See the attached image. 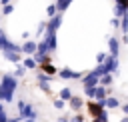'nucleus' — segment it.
Here are the masks:
<instances>
[{
    "label": "nucleus",
    "mask_w": 128,
    "mask_h": 122,
    "mask_svg": "<svg viewBox=\"0 0 128 122\" xmlns=\"http://www.w3.org/2000/svg\"><path fill=\"white\" fill-rule=\"evenodd\" d=\"M18 88V78L14 74H2L0 78V102H12Z\"/></svg>",
    "instance_id": "obj_1"
},
{
    "label": "nucleus",
    "mask_w": 128,
    "mask_h": 122,
    "mask_svg": "<svg viewBox=\"0 0 128 122\" xmlns=\"http://www.w3.org/2000/svg\"><path fill=\"white\" fill-rule=\"evenodd\" d=\"M86 108H88V114H90L92 118H96V120H108V110L104 108V104H102V102L88 100Z\"/></svg>",
    "instance_id": "obj_2"
},
{
    "label": "nucleus",
    "mask_w": 128,
    "mask_h": 122,
    "mask_svg": "<svg viewBox=\"0 0 128 122\" xmlns=\"http://www.w3.org/2000/svg\"><path fill=\"white\" fill-rule=\"evenodd\" d=\"M58 78H62V80H80L84 74L82 72H76V70H72V68H68V66H64V68H60L58 70V74H56Z\"/></svg>",
    "instance_id": "obj_3"
},
{
    "label": "nucleus",
    "mask_w": 128,
    "mask_h": 122,
    "mask_svg": "<svg viewBox=\"0 0 128 122\" xmlns=\"http://www.w3.org/2000/svg\"><path fill=\"white\" fill-rule=\"evenodd\" d=\"M60 26H62V14H56V16H52V18H48V22H46V32H44V34H56Z\"/></svg>",
    "instance_id": "obj_4"
},
{
    "label": "nucleus",
    "mask_w": 128,
    "mask_h": 122,
    "mask_svg": "<svg viewBox=\"0 0 128 122\" xmlns=\"http://www.w3.org/2000/svg\"><path fill=\"white\" fill-rule=\"evenodd\" d=\"M80 80H82V86H84V88H92V86H98L100 76H98L94 70H90V72H86V74H84Z\"/></svg>",
    "instance_id": "obj_5"
},
{
    "label": "nucleus",
    "mask_w": 128,
    "mask_h": 122,
    "mask_svg": "<svg viewBox=\"0 0 128 122\" xmlns=\"http://www.w3.org/2000/svg\"><path fill=\"white\" fill-rule=\"evenodd\" d=\"M50 80H54V78H52V76H46L44 72H38V78H36V82H38L40 90H42V92H46V94H52V88H50Z\"/></svg>",
    "instance_id": "obj_6"
},
{
    "label": "nucleus",
    "mask_w": 128,
    "mask_h": 122,
    "mask_svg": "<svg viewBox=\"0 0 128 122\" xmlns=\"http://www.w3.org/2000/svg\"><path fill=\"white\" fill-rule=\"evenodd\" d=\"M102 66H104V72H106V74H114V72L118 70V66H120L118 56H110V54H108V58L104 60V64H102Z\"/></svg>",
    "instance_id": "obj_7"
},
{
    "label": "nucleus",
    "mask_w": 128,
    "mask_h": 122,
    "mask_svg": "<svg viewBox=\"0 0 128 122\" xmlns=\"http://www.w3.org/2000/svg\"><path fill=\"white\" fill-rule=\"evenodd\" d=\"M108 54L110 56H120V40L110 36L108 38Z\"/></svg>",
    "instance_id": "obj_8"
},
{
    "label": "nucleus",
    "mask_w": 128,
    "mask_h": 122,
    "mask_svg": "<svg viewBox=\"0 0 128 122\" xmlns=\"http://www.w3.org/2000/svg\"><path fill=\"white\" fill-rule=\"evenodd\" d=\"M36 46H38V42L26 40V42L22 44V56H34V54H36Z\"/></svg>",
    "instance_id": "obj_9"
},
{
    "label": "nucleus",
    "mask_w": 128,
    "mask_h": 122,
    "mask_svg": "<svg viewBox=\"0 0 128 122\" xmlns=\"http://www.w3.org/2000/svg\"><path fill=\"white\" fill-rule=\"evenodd\" d=\"M2 56H4V58H6L8 62H12L14 66L22 64V58H24V56H22L20 52H2Z\"/></svg>",
    "instance_id": "obj_10"
},
{
    "label": "nucleus",
    "mask_w": 128,
    "mask_h": 122,
    "mask_svg": "<svg viewBox=\"0 0 128 122\" xmlns=\"http://www.w3.org/2000/svg\"><path fill=\"white\" fill-rule=\"evenodd\" d=\"M106 96H108V88L98 84V86L94 88V98H92V100H96V102H104V100H106Z\"/></svg>",
    "instance_id": "obj_11"
},
{
    "label": "nucleus",
    "mask_w": 128,
    "mask_h": 122,
    "mask_svg": "<svg viewBox=\"0 0 128 122\" xmlns=\"http://www.w3.org/2000/svg\"><path fill=\"white\" fill-rule=\"evenodd\" d=\"M68 106H70V110H74V112H80V110H82V106H84V100H82L80 96L72 94V98L68 100Z\"/></svg>",
    "instance_id": "obj_12"
},
{
    "label": "nucleus",
    "mask_w": 128,
    "mask_h": 122,
    "mask_svg": "<svg viewBox=\"0 0 128 122\" xmlns=\"http://www.w3.org/2000/svg\"><path fill=\"white\" fill-rule=\"evenodd\" d=\"M18 116H22V120H26V118H32V120H36V116H38V112L34 110V106L32 104H28L26 102V106H24V110L18 114Z\"/></svg>",
    "instance_id": "obj_13"
},
{
    "label": "nucleus",
    "mask_w": 128,
    "mask_h": 122,
    "mask_svg": "<svg viewBox=\"0 0 128 122\" xmlns=\"http://www.w3.org/2000/svg\"><path fill=\"white\" fill-rule=\"evenodd\" d=\"M44 40L48 42V52H50V54L56 52V48H58V38H56V34H44Z\"/></svg>",
    "instance_id": "obj_14"
},
{
    "label": "nucleus",
    "mask_w": 128,
    "mask_h": 122,
    "mask_svg": "<svg viewBox=\"0 0 128 122\" xmlns=\"http://www.w3.org/2000/svg\"><path fill=\"white\" fill-rule=\"evenodd\" d=\"M40 72H44L46 76H56V74H58V70H56V66H54L52 62H46V64H40Z\"/></svg>",
    "instance_id": "obj_15"
},
{
    "label": "nucleus",
    "mask_w": 128,
    "mask_h": 122,
    "mask_svg": "<svg viewBox=\"0 0 128 122\" xmlns=\"http://www.w3.org/2000/svg\"><path fill=\"white\" fill-rule=\"evenodd\" d=\"M102 104H104V108H106V110H114V108H118V106H120V100H118V98H114V96H106V100H104Z\"/></svg>",
    "instance_id": "obj_16"
},
{
    "label": "nucleus",
    "mask_w": 128,
    "mask_h": 122,
    "mask_svg": "<svg viewBox=\"0 0 128 122\" xmlns=\"http://www.w3.org/2000/svg\"><path fill=\"white\" fill-rule=\"evenodd\" d=\"M22 66L26 70H34V68H38V62L34 60V56H24L22 58Z\"/></svg>",
    "instance_id": "obj_17"
},
{
    "label": "nucleus",
    "mask_w": 128,
    "mask_h": 122,
    "mask_svg": "<svg viewBox=\"0 0 128 122\" xmlns=\"http://www.w3.org/2000/svg\"><path fill=\"white\" fill-rule=\"evenodd\" d=\"M112 82H114V74H104V76H100V82H98V84H100V86H106V88H108V86H110Z\"/></svg>",
    "instance_id": "obj_18"
},
{
    "label": "nucleus",
    "mask_w": 128,
    "mask_h": 122,
    "mask_svg": "<svg viewBox=\"0 0 128 122\" xmlns=\"http://www.w3.org/2000/svg\"><path fill=\"white\" fill-rule=\"evenodd\" d=\"M58 98L64 100V102H68V100L72 98V90H70V88H62V90L58 92Z\"/></svg>",
    "instance_id": "obj_19"
},
{
    "label": "nucleus",
    "mask_w": 128,
    "mask_h": 122,
    "mask_svg": "<svg viewBox=\"0 0 128 122\" xmlns=\"http://www.w3.org/2000/svg\"><path fill=\"white\" fill-rule=\"evenodd\" d=\"M124 14H128V10H126L124 6H120V4H116V6H114V18H122Z\"/></svg>",
    "instance_id": "obj_20"
},
{
    "label": "nucleus",
    "mask_w": 128,
    "mask_h": 122,
    "mask_svg": "<svg viewBox=\"0 0 128 122\" xmlns=\"http://www.w3.org/2000/svg\"><path fill=\"white\" fill-rule=\"evenodd\" d=\"M120 28H122V34L128 36V14H124V16L120 18Z\"/></svg>",
    "instance_id": "obj_21"
},
{
    "label": "nucleus",
    "mask_w": 128,
    "mask_h": 122,
    "mask_svg": "<svg viewBox=\"0 0 128 122\" xmlns=\"http://www.w3.org/2000/svg\"><path fill=\"white\" fill-rule=\"evenodd\" d=\"M14 12V4H6V6H2V16H8V14H12Z\"/></svg>",
    "instance_id": "obj_22"
},
{
    "label": "nucleus",
    "mask_w": 128,
    "mask_h": 122,
    "mask_svg": "<svg viewBox=\"0 0 128 122\" xmlns=\"http://www.w3.org/2000/svg\"><path fill=\"white\" fill-rule=\"evenodd\" d=\"M46 14H48V18L56 16V14H58V10H56V4H50V6L46 8Z\"/></svg>",
    "instance_id": "obj_23"
},
{
    "label": "nucleus",
    "mask_w": 128,
    "mask_h": 122,
    "mask_svg": "<svg viewBox=\"0 0 128 122\" xmlns=\"http://www.w3.org/2000/svg\"><path fill=\"white\" fill-rule=\"evenodd\" d=\"M24 72H26V68H24L22 64H18V66H16V70H14V76H16V78H22V76H24Z\"/></svg>",
    "instance_id": "obj_24"
},
{
    "label": "nucleus",
    "mask_w": 128,
    "mask_h": 122,
    "mask_svg": "<svg viewBox=\"0 0 128 122\" xmlns=\"http://www.w3.org/2000/svg\"><path fill=\"white\" fill-rule=\"evenodd\" d=\"M106 58H108V54H106V52H100V54L96 56V64H104Z\"/></svg>",
    "instance_id": "obj_25"
},
{
    "label": "nucleus",
    "mask_w": 128,
    "mask_h": 122,
    "mask_svg": "<svg viewBox=\"0 0 128 122\" xmlns=\"http://www.w3.org/2000/svg\"><path fill=\"white\" fill-rule=\"evenodd\" d=\"M64 104H66L64 100H60V98H54V108H58V110H62V108H64Z\"/></svg>",
    "instance_id": "obj_26"
},
{
    "label": "nucleus",
    "mask_w": 128,
    "mask_h": 122,
    "mask_svg": "<svg viewBox=\"0 0 128 122\" xmlns=\"http://www.w3.org/2000/svg\"><path fill=\"white\" fill-rule=\"evenodd\" d=\"M70 122H84V116H82L80 112H76V114L70 118Z\"/></svg>",
    "instance_id": "obj_27"
},
{
    "label": "nucleus",
    "mask_w": 128,
    "mask_h": 122,
    "mask_svg": "<svg viewBox=\"0 0 128 122\" xmlns=\"http://www.w3.org/2000/svg\"><path fill=\"white\" fill-rule=\"evenodd\" d=\"M24 106H26V102H24V100H18V102H16V108H18V114H20V112L24 110Z\"/></svg>",
    "instance_id": "obj_28"
},
{
    "label": "nucleus",
    "mask_w": 128,
    "mask_h": 122,
    "mask_svg": "<svg viewBox=\"0 0 128 122\" xmlns=\"http://www.w3.org/2000/svg\"><path fill=\"white\" fill-rule=\"evenodd\" d=\"M46 32V22H40L38 24V34H44Z\"/></svg>",
    "instance_id": "obj_29"
},
{
    "label": "nucleus",
    "mask_w": 128,
    "mask_h": 122,
    "mask_svg": "<svg viewBox=\"0 0 128 122\" xmlns=\"http://www.w3.org/2000/svg\"><path fill=\"white\" fill-rule=\"evenodd\" d=\"M0 122H8V112H6V110L0 112Z\"/></svg>",
    "instance_id": "obj_30"
},
{
    "label": "nucleus",
    "mask_w": 128,
    "mask_h": 122,
    "mask_svg": "<svg viewBox=\"0 0 128 122\" xmlns=\"http://www.w3.org/2000/svg\"><path fill=\"white\" fill-rule=\"evenodd\" d=\"M110 24H112V28H118V26H120V18H112Z\"/></svg>",
    "instance_id": "obj_31"
},
{
    "label": "nucleus",
    "mask_w": 128,
    "mask_h": 122,
    "mask_svg": "<svg viewBox=\"0 0 128 122\" xmlns=\"http://www.w3.org/2000/svg\"><path fill=\"white\" fill-rule=\"evenodd\" d=\"M116 4H120V6H124L128 10V0H116Z\"/></svg>",
    "instance_id": "obj_32"
},
{
    "label": "nucleus",
    "mask_w": 128,
    "mask_h": 122,
    "mask_svg": "<svg viewBox=\"0 0 128 122\" xmlns=\"http://www.w3.org/2000/svg\"><path fill=\"white\" fill-rule=\"evenodd\" d=\"M14 0H0V6H6V4H12Z\"/></svg>",
    "instance_id": "obj_33"
},
{
    "label": "nucleus",
    "mask_w": 128,
    "mask_h": 122,
    "mask_svg": "<svg viewBox=\"0 0 128 122\" xmlns=\"http://www.w3.org/2000/svg\"><path fill=\"white\" fill-rule=\"evenodd\" d=\"M122 112L128 116V102H126V104H122Z\"/></svg>",
    "instance_id": "obj_34"
},
{
    "label": "nucleus",
    "mask_w": 128,
    "mask_h": 122,
    "mask_svg": "<svg viewBox=\"0 0 128 122\" xmlns=\"http://www.w3.org/2000/svg\"><path fill=\"white\" fill-rule=\"evenodd\" d=\"M58 122H70V118H64L62 116V118H58Z\"/></svg>",
    "instance_id": "obj_35"
},
{
    "label": "nucleus",
    "mask_w": 128,
    "mask_h": 122,
    "mask_svg": "<svg viewBox=\"0 0 128 122\" xmlns=\"http://www.w3.org/2000/svg\"><path fill=\"white\" fill-rule=\"evenodd\" d=\"M2 110H6V108H4V102H0V112H2Z\"/></svg>",
    "instance_id": "obj_36"
},
{
    "label": "nucleus",
    "mask_w": 128,
    "mask_h": 122,
    "mask_svg": "<svg viewBox=\"0 0 128 122\" xmlns=\"http://www.w3.org/2000/svg\"><path fill=\"white\" fill-rule=\"evenodd\" d=\"M92 122H108V120H96V118H94V120H92Z\"/></svg>",
    "instance_id": "obj_37"
},
{
    "label": "nucleus",
    "mask_w": 128,
    "mask_h": 122,
    "mask_svg": "<svg viewBox=\"0 0 128 122\" xmlns=\"http://www.w3.org/2000/svg\"><path fill=\"white\" fill-rule=\"evenodd\" d=\"M24 122H34V120H32V118H26V120H24Z\"/></svg>",
    "instance_id": "obj_38"
},
{
    "label": "nucleus",
    "mask_w": 128,
    "mask_h": 122,
    "mask_svg": "<svg viewBox=\"0 0 128 122\" xmlns=\"http://www.w3.org/2000/svg\"><path fill=\"white\" fill-rule=\"evenodd\" d=\"M120 122H128V118H124V120H120Z\"/></svg>",
    "instance_id": "obj_39"
},
{
    "label": "nucleus",
    "mask_w": 128,
    "mask_h": 122,
    "mask_svg": "<svg viewBox=\"0 0 128 122\" xmlns=\"http://www.w3.org/2000/svg\"><path fill=\"white\" fill-rule=\"evenodd\" d=\"M56 2H62V0H56Z\"/></svg>",
    "instance_id": "obj_40"
},
{
    "label": "nucleus",
    "mask_w": 128,
    "mask_h": 122,
    "mask_svg": "<svg viewBox=\"0 0 128 122\" xmlns=\"http://www.w3.org/2000/svg\"><path fill=\"white\" fill-rule=\"evenodd\" d=\"M0 18H2V14H0Z\"/></svg>",
    "instance_id": "obj_41"
},
{
    "label": "nucleus",
    "mask_w": 128,
    "mask_h": 122,
    "mask_svg": "<svg viewBox=\"0 0 128 122\" xmlns=\"http://www.w3.org/2000/svg\"><path fill=\"white\" fill-rule=\"evenodd\" d=\"M22 122H24V120H22Z\"/></svg>",
    "instance_id": "obj_42"
}]
</instances>
